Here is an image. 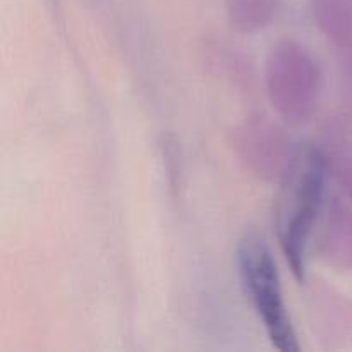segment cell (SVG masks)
<instances>
[{
	"instance_id": "obj_1",
	"label": "cell",
	"mask_w": 352,
	"mask_h": 352,
	"mask_svg": "<svg viewBox=\"0 0 352 352\" xmlns=\"http://www.w3.org/2000/svg\"><path fill=\"white\" fill-rule=\"evenodd\" d=\"M330 164L323 150L299 148L280 181L275 203V230L280 250L299 282H305L308 251L316 223L325 208Z\"/></svg>"
},
{
	"instance_id": "obj_2",
	"label": "cell",
	"mask_w": 352,
	"mask_h": 352,
	"mask_svg": "<svg viewBox=\"0 0 352 352\" xmlns=\"http://www.w3.org/2000/svg\"><path fill=\"white\" fill-rule=\"evenodd\" d=\"M263 81L268 102L282 122L301 127L315 117L325 76L305 43L294 38L275 41L265 57Z\"/></svg>"
},
{
	"instance_id": "obj_3",
	"label": "cell",
	"mask_w": 352,
	"mask_h": 352,
	"mask_svg": "<svg viewBox=\"0 0 352 352\" xmlns=\"http://www.w3.org/2000/svg\"><path fill=\"white\" fill-rule=\"evenodd\" d=\"M236 258L241 284L263 323L272 346L280 352H298V336L285 306L280 275L268 244L263 237L248 234L237 246Z\"/></svg>"
},
{
	"instance_id": "obj_4",
	"label": "cell",
	"mask_w": 352,
	"mask_h": 352,
	"mask_svg": "<svg viewBox=\"0 0 352 352\" xmlns=\"http://www.w3.org/2000/svg\"><path fill=\"white\" fill-rule=\"evenodd\" d=\"M230 138L239 160L263 181L280 182L299 151L284 127L263 116L241 120Z\"/></svg>"
},
{
	"instance_id": "obj_5",
	"label": "cell",
	"mask_w": 352,
	"mask_h": 352,
	"mask_svg": "<svg viewBox=\"0 0 352 352\" xmlns=\"http://www.w3.org/2000/svg\"><path fill=\"white\" fill-rule=\"evenodd\" d=\"M349 198V196H347ZM352 199H333L318 236V253L337 268L352 267Z\"/></svg>"
},
{
	"instance_id": "obj_6",
	"label": "cell",
	"mask_w": 352,
	"mask_h": 352,
	"mask_svg": "<svg viewBox=\"0 0 352 352\" xmlns=\"http://www.w3.org/2000/svg\"><path fill=\"white\" fill-rule=\"evenodd\" d=\"M282 0H226L229 23L237 33L256 34L274 24Z\"/></svg>"
},
{
	"instance_id": "obj_7",
	"label": "cell",
	"mask_w": 352,
	"mask_h": 352,
	"mask_svg": "<svg viewBox=\"0 0 352 352\" xmlns=\"http://www.w3.org/2000/svg\"><path fill=\"white\" fill-rule=\"evenodd\" d=\"M309 7L322 34L340 47L352 45V0H309Z\"/></svg>"
}]
</instances>
